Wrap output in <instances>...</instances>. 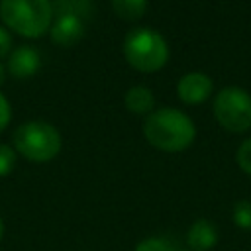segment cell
I'll list each match as a JSON object with an SVG mask.
<instances>
[{
  "mask_svg": "<svg viewBox=\"0 0 251 251\" xmlns=\"http://www.w3.org/2000/svg\"><path fill=\"white\" fill-rule=\"evenodd\" d=\"M145 139L167 153L184 151L196 135L192 120L176 108H159L151 112L143 124Z\"/></svg>",
  "mask_w": 251,
  "mask_h": 251,
  "instance_id": "cell-1",
  "label": "cell"
},
{
  "mask_svg": "<svg viewBox=\"0 0 251 251\" xmlns=\"http://www.w3.org/2000/svg\"><path fill=\"white\" fill-rule=\"evenodd\" d=\"M0 16L12 31L41 37L51 25L53 4L51 0H0Z\"/></svg>",
  "mask_w": 251,
  "mask_h": 251,
  "instance_id": "cell-2",
  "label": "cell"
},
{
  "mask_svg": "<svg viewBox=\"0 0 251 251\" xmlns=\"http://www.w3.org/2000/svg\"><path fill=\"white\" fill-rule=\"evenodd\" d=\"M124 57L133 69L141 73H155L165 67L169 47L159 31L137 27L131 29L124 39Z\"/></svg>",
  "mask_w": 251,
  "mask_h": 251,
  "instance_id": "cell-3",
  "label": "cell"
},
{
  "mask_svg": "<svg viewBox=\"0 0 251 251\" xmlns=\"http://www.w3.org/2000/svg\"><path fill=\"white\" fill-rule=\"evenodd\" d=\"M12 139H14L16 151L35 163H45L55 159L63 145L59 131L51 124L39 122V120L18 126Z\"/></svg>",
  "mask_w": 251,
  "mask_h": 251,
  "instance_id": "cell-4",
  "label": "cell"
},
{
  "mask_svg": "<svg viewBox=\"0 0 251 251\" xmlns=\"http://www.w3.org/2000/svg\"><path fill=\"white\" fill-rule=\"evenodd\" d=\"M214 116L218 124L231 131L243 133L251 127V96L239 86L222 88L214 98Z\"/></svg>",
  "mask_w": 251,
  "mask_h": 251,
  "instance_id": "cell-5",
  "label": "cell"
},
{
  "mask_svg": "<svg viewBox=\"0 0 251 251\" xmlns=\"http://www.w3.org/2000/svg\"><path fill=\"white\" fill-rule=\"evenodd\" d=\"M212 88H214L212 78L206 73H198V71L184 75L176 84L178 98L184 104H202L212 94Z\"/></svg>",
  "mask_w": 251,
  "mask_h": 251,
  "instance_id": "cell-6",
  "label": "cell"
},
{
  "mask_svg": "<svg viewBox=\"0 0 251 251\" xmlns=\"http://www.w3.org/2000/svg\"><path fill=\"white\" fill-rule=\"evenodd\" d=\"M82 35H84V20L71 14L57 16L51 25V39L61 47L75 45L78 39H82Z\"/></svg>",
  "mask_w": 251,
  "mask_h": 251,
  "instance_id": "cell-7",
  "label": "cell"
},
{
  "mask_svg": "<svg viewBox=\"0 0 251 251\" xmlns=\"http://www.w3.org/2000/svg\"><path fill=\"white\" fill-rule=\"evenodd\" d=\"M39 53L37 49L29 47V45H20L16 47L12 53H10V59H8V73L14 76V78H29L31 75H35V71L39 69Z\"/></svg>",
  "mask_w": 251,
  "mask_h": 251,
  "instance_id": "cell-8",
  "label": "cell"
},
{
  "mask_svg": "<svg viewBox=\"0 0 251 251\" xmlns=\"http://www.w3.org/2000/svg\"><path fill=\"white\" fill-rule=\"evenodd\" d=\"M186 243L192 251H210L218 243V229L210 220H196L188 233H186Z\"/></svg>",
  "mask_w": 251,
  "mask_h": 251,
  "instance_id": "cell-9",
  "label": "cell"
},
{
  "mask_svg": "<svg viewBox=\"0 0 251 251\" xmlns=\"http://www.w3.org/2000/svg\"><path fill=\"white\" fill-rule=\"evenodd\" d=\"M126 108L133 114H149L155 106V96L145 86H133L126 92Z\"/></svg>",
  "mask_w": 251,
  "mask_h": 251,
  "instance_id": "cell-10",
  "label": "cell"
},
{
  "mask_svg": "<svg viewBox=\"0 0 251 251\" xmlns=\"http://www.w3.org/2000/svg\"><path fill=\"white\" fill-rule=\"evenodd\" d=\"M110 2H112L116 16L127 22L139 20L147 8V0H110Z\"/></svg>",
  "mask_w": 251,
  "mask_h": 251,
  "instance_id": "cell-11",
  "label": "cell"
},
{
  "mask_svg": "<svg viewBox=\"0 0 251 251\" xmlns=\"http://www.w3.org/2000/svg\"><path fill=\"white\" fill-rule=\"evenodd\" d=\"M53 12H57V16L71 14L82 20L90 14V0H55Z\"/></svg>",
  "mask_w": 251,
  "mask_h": 251,
  "instance_id": "cell-12",
  "label": "cell"
},
{
  "mask_svg": "<svg viewBox=\"0 0 251 251\" xmlns=\"http://www.w3.org/2000/svg\"><path fill=\"white\" fill-rule=\"evenodd\" d=\"M135 251H176L175 243L167 237H145L135 245Z\"/></svg>",
  "mask_w": 251,
  "mask_h": 251,
  "instance_id": "cell-13",
  "label": "cell"
},
{
  "mask_svg": "<svg viewBox=\"0 0 251 251\" xmlns=\"http://www.w3.org/2000/svg\"><path fill=\"white\" fill-rule=\"evenodd\" d=\"M233 222L237 227L251 231V200H239L233 206Z\"/></svg>",
  "mask_w": 251,
  "mask_h": 251,
  "instance_id": "cell-14",
  "label": "cell"
},
{
  "mask_svg": "<svg viewBox=\"0 0 251 251\" xmlns=\"http://www.w3.org/2000/svg\"><path fill=\"white\" fill-rule=\"evenodd\" d=\"M14 167H16V151L10 145L0 143V176L10 175Z\"/></svg>",
  "mask_w": 251,
  "mask_h": 251,
  "instance_id": "cell-15",
  "label": "cell"
},
{
  "mask_svg": "<svg viewBox=\"0 0 251 251\" xmlns=\"http://www.w3.org/2000/svg\"><path fill=\"white\" fill-rule=\"evenodd\" d=\"M235 161L239 165V169L247 175H251V137L245 139L239 147H237V153H235Z\"/></svg>",
  "mask_w": 251,
  "mask_h": 251,
  "instance_id": "cell-16",
  "label": "cell"
},
{
  "mask_svg": "<svg viewBox=\"0 0 251 251\" xmlns=\"http://www.w3.org/2000/svg\"><path fill=\"white\" fill-rule=\"evenodd\" d=\"M12 118V110H10V102L6 100V96L0 92V131L6 129V126L10 124Z\"/></svg>",
  "mask_w": 251,
  "mask_h": 251,
  "instance_id": "cell-17",
  "label": "cell"
},
{
  "mask_svg": "<svg viewBox=\"0 0 251 251\" xmlns=\"http://www.w3.org/2000/svg\"><path fill=\"white\" fill-rule=\"evenodd\" d=\"M8 53H12V35L4 27H0V59Z\"/></svg>",
  "mask_w": 251,
  "mask_h": 251,
  "instance_id": "cell-18",
  "label": "cell"
},
{
  "mask_svg": "<svg viewBox=\"0 0 251 251\" xmlns=\"http://www.w3.org/2000/svg\"><path fill=\"white\" fill-rule=\"evenodd\" d=\"M4 80H6V69H4V65L0 63V86H2Z\"/></svg>",
  "mask_w": 251,
  "mask_h": 251,
  "instance_id": "cell-19",
  "label": "cell"
},
{
  "mask_svg": "<svg viewBox=\"0 0 251 251\" xmlns=\"http://www.w3.org/2000/svg\"><path fill=\"white\" fill-rule=\"evenodd\" d=\"M2 237H4V222L0 218V241H2Z\"/></svg>",
  "mask_w": 251,
  "mask_h": 251,
  "instance_id": "cell-20",
  "label": "cell"
}]
</instances>
